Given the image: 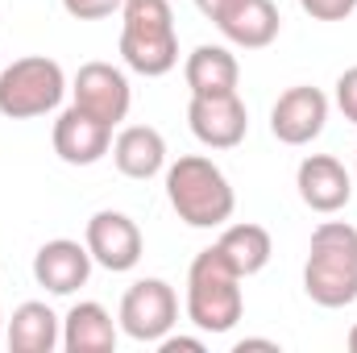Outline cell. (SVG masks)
Here are the masks:
<instances>
[{"mask_svg": "<svg viewBox=\"0 0 357 353\" xmlns=\"http://www.w3.org/2000/svg\"><path fill=\"white\" fill-rule=\"evenodd\" d=\"M125 0H63V8L75 17V21H104L121 8Z\"/></svg>", "mask_w": 357, "mask_h": 353, "instance_id": "obj_20", "label": "cell"}, {"mask_svg": "<svg viewBox=\"0 0 357 353\" xmlns=\"http://www.w3.org/2000/svg\"><path fill=\"white\" fill-rule=\"evenodd\" d=\"M63 96H67V75L46 54H25L0 71V117L8 121L46 117L63 104Z\"/></svg>", "mask_w": 357, "mask_h": 353, "instance_id": "obj_5", "label": "cell"}, {"mask_svg": "<svg viewBox=\"0 0 357 353\" xmlns=\"http://www.w3.org/2000/svg\"><path fill=\"white\" fill-rule=\"evenodd\" d=\"M187 125L208 150H233L250 133V112L237 91H216V96H191L187 104Z\"/></svg>", "mask_w": 357, "mask_h": 353, "instance_id": "obj_7", "label": "cell"}, {"mask_svg": "<svg viewBox=\"0 0 357 353\" xmlns=\"http://www.w3.org/2000/svg\"><path fill=\"white\" fill-rule=\"evenodd\" d=\"M158 353H204V341L199 337H162L158 341Z\"/></svg>", "mask_w": 357, "mask_h": 353, "instance_id": "obj_23", "label": "cell"}, {"mask_svg": "<svg viewBox=\"0 0 357 353\" xmlns=\"http://www.w3.org/2000/svg\"><path fill=\"white\" fill-rule=\"evenodd\" d=\"M324 121H328V96L312 84H299V88H287L274 108H270V133L282 142V146H307L324 133Z\"/></svg>", "mask_w": 357, "mask_h": 353, "instance_id": "obj_8", "label": "cell"}, {"mask_svg": "<svg viewBox=\"0 0 357 353\" xmlns=\"http://www.w3.org/2000/svg\"><path fill=\"white\" fill-rule=\"evenodd\" d=\"M245 312L241 274L220 258V250H199L187 270V320L199 333H229Z\"/></svg>", "mask_w": 357, "mask_h": 353, "instance_id": "obj_4", "label": "cell"}, {"mask_svg": "<svg viewBox=\"0 0 357 353\" xmlns=\"http://www.w3.org/2000/svg\"><path fill=\"white\" fill-rule=\"evenodd\" d=\"M63 350L67 353H112L116 350V324L104 303L84 299L63 320Z\"/></svg>", "mask_w": 357, "mask_h": 353, "instance_id": "obj_16", "label": "cell"}, {"mask_svg": "<svg viewBox=\"0 0 357 353\" xmlns=\"http://www.w3.org/2000/svg\"><path fill=\"white\" fill-rule=\"evenodd\" d=\"M220 25V33L233 42V46H241V50H266L270 42L278 38V25H282V17H278V4L274 0H241L225 21H216Z\"/></svg>", "mask_w": 357, "mask_h": 353, "instance_id": "obj_18", "label": "cell"}, {"mask_svg": "<svg viewBox=\"0 0 357 353\" xmlns=\"http://www.w3.org/2000/svg\"><path fill=\"white\" fill-rule=\"evenodd\" d=\"M349 353H357V324L349 329Z\"/></svg>", "mask_w": 357, "mask_h": 353, "instance_id": "obj_26", "label": "cell"}, {"mask_svg": "<svg viewBox=\"0 0 357 353\" xmlns=\"http://www.w3.org/2000/svg\"><path fill=\"white\" fill-rule=\"evenodd\" d=\"M183 80L191 96H216V91H237V80H241V67L233 59L229 46H195L183 63Z\"/></svg>", "mask_w": 357, "mask_h": 353, "instance_id": "obj_17", "label": "cell"}, {"mask_svg": "<svg viewBox=\"0 0 357 353\" xmlns=\"http://www.w3.org/2000/svg\"><path fill=\"white\" fill-rule=\"evenodd\" d=\"M216 250H220V258L233 266L241 278H250V274L266 270L270 254H274V241H270V233L262 229V225L241 220V225H229V229L220 233Z\"/></svg>", "mask_w": 357, "mask_h": 353, "instance_id": "obj_19", "label": "cell"}, {"mask_svg": "<svg viewBox=\"0 0 357 353\" xmlns=\"http://www.w3.org/2000/svg\"><path fill=\"white\" fill-rule=\"evenodd\" d=\"M0 337H4V312H0Z\"/></svg>", "mask_w": 357, "mask_h": 353, "instance_id": "obj_27", "label": "cell"}, {"mask_svg": "<svg viewBox=\"0 0 357 353\" xmlns=\"http://www.w3.org/2000/svg\"><path fill=\"white\" fill-rule=\"evenodd\" d=\"M108 150H112V125L84 112L79 104H71L54 121V154L67 167H96Z\"/></svg>", "mask_w": 357, "mask_h": 353, "instance_id": "obj_11", "label": "cell"}, {"mask_svg": "<svg viewBox=\"0 0 357 353\" xmlns=\"http://www.w3.org/2000/svg\"><path fill=\"white\" fill-rule=\"evenodd\" d=\"M337 108L345 112V121L357 125V67L341 71V80H337Z\"/></svg>", "mask_w": 357, "mask_h": 353, "instance_id": "obj_22", "label": "cell"}, {"mask_svg": "<svg viewBox=\"0 0 357 353\" xmlns=\"http://www.w3.org/2000/svg\"><path fill=\"white\" fill-rule=\"evenodd\" d=\"M295 187H299V200L320 216H333L354 200V175L333 154H307L295 171Z\"/></svg>", "mask_w": 357, "mask_h": 353, "instance_id": "obj_12", "label": "cell"}, {"mask_svg": "<svg viewBox=\"0 0 357 353\" xmlns=\"http://www.w3.org/2000/svg\"><path fill=\"white\" fill-rule=\"evenodd\" d=\"M178 320V295L167 278H137L125 299H121V333L142 341V345H158Z\"/></svg>", "mask_w": 357, "mask_h": 353, "instance_id": "obj_6", "label": "cell"}, {"mask_svg": "<svg viewBox=\"0 0 357 353\" xmlns=\"http://www.w3.org/2000/svg\"><path fill=\"white\" fill-rule=\"evenodd\" d=\"M121 59L129 71L158 80L178 67V33L171 0H125L121 4Z\"/></svg>", "mask_w": 357, "mask_h": 353, "instance_id": "obj_2", "label": "cell"}, {"mask_svg": "<svg viewBox=\"0 0 357 353\" xmlns=\"http://www.w3.org/2000/svg\"><path fill=\"white\" fill-rule=\"evenodd\" d=\"M303 291L320 308H349L357 299V229L345 220H324L312 233Z\"/></svg>", "mask_w": 357, "mask_h": 353, "instance_id": "obj_1", "label": "cell"}, {"mask_svg": "<svg viewBox=\"0 0 357 353\" xmlns=\"http://www.w3.org/2000/svg\"><path fill=\"white\" fill-rule=\"evenodd\" d=\"M4 341H8L13 353H54L63 345V320H59L46 303L29 299V303H21V308L13 312V320L4 324Z\"/></svg>", "mask_w": 357, "mask_h": 353, "instance_id": "obj_15", "label": "cell"}, {"mask_svg": "<svg viewBox=\"0 0 357 353\" xmlns=\"http://www.w3.org/2000/svg\"><path fill=\"white\" fill-rule=\"evenodd\" d=\"M250 350H270V353H278V341H266V337H245V341H237V345H233V353H250Z\"/></svg>", "mask_w": 357, "mask_h": 353, "instance_id": "obj_25", "label": "cell"}, {"mask_svg": "<svg viewBox=\"0 0 357 353\" xmlns=\"http://www.w3.org/2000/svg\"><path fill=\"white\" fill-rule=\"evenodd\" d=\"M84 246H88L91 262H100L112 274H125V270H133L142 262V229H137V220L125 216V212H112V208L96 212L88 220Z\"/></svg>", "mask_w": 357, "mask_h": 353, "instance_id": "obj_9", "label": "cell"}, {"mask_svg": "<svg viewBox=\"0 0 357 353\" xmlns=\"http://www.w3.org/2000/svg\"><path fill=\"white\" fill-rule=\"evenodd\" d=\"M299 8L316 21H345L357 8V0H299Z\"/></svg>", "mask_w": 357, "mask_h": 353, "instance_id": "obj_21", "label": "cell"}, {"mask_svg": "<svg viewBox=\"0 0 357 353\" xmlns=\"http://www.w3.org/2000/svg\"><path fill=\"white\" fill-rule=\"evenodd\" d=\"M33 278L38 287H46L50 295H71L91 278V254L88 246L71 241V237H54L33 254Z\"/></svg>", "mask_w": 357, "mask_h": 353, "instance_id": "obj_13", "label": "cell"}, {"mask_svg": "<svg viewBox=\"0 0 357 353\" xmlns=\"http://www.w3.org/2000/svg\"><path fill=\"white\" fill-rule=\"evenodd\" d=\"M112 163L125 179H154L167 167V137L154 125H129L112 142Z\"/></svg>", "mask_w": 357, "mask_h": 353, "instance_id": "obj_14", "label": "cell"}, {"mask_svg": "<svg viewBox=\"0 0 357 353\" xmlns=\"http://www.w3.org/2000/svg\"><path fill=\"white\" fill-rule=\"evenodd\" d=\"M71 91H75V104L84 112L108 121V125H121L129 117V104H133V91H129L125 71L112 67V63H84L79 75H75V84H71Z\"/></svg>", "mask_w": 357, "mask_h": 353, "instance_id": "obj_10", "label": "cell"}, {"mask_svg": "<svg viewBox=\"0 0 357 353\" xmlns=\"http://www.w3.org/2000/svg\"><path fill=\"white\" fill-rule=\"evenodd\" d=\"M167 200L178 212V220L191 229H220L225 220H233L237 208L225 171L204 154H183L167 171Z\"/></svg>", "mask_w": 357, "mask_h": 353, "instance_id": "obj_3", "label": "cell"}, {"mask_svg": "<svg viewBox=\"0 0 357 353\" xmlns=\"http://www.w3.org/2000/svg\"><path fill=\"white\" fill-rule=\"evenodd\" d=\"M237 4H241V0H195V8H199L208 21H225Z\"/></svg>", "mask_w": 357, "mask_h": 353, "instance_id": "obj_24", "label": "cell"}]
</instances>
